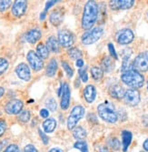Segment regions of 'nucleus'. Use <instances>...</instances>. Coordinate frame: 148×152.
Here are the masks:
<instances>
[{
    "label": "nucleus",
    "mask_w": 148,
    "mask_h": 152,
    "mask_svg": "<svg viewBox=\"0 0 148 152\" xmlns=\"http://www.w3.org/2000/svg\"><path fill=\"white\" fill-rule=\"evenodd\" d=\"M98 18V6L96 1H87L84 7L82 17V27L90 30Z\"/></svg>",
    "instance_id": "obj_1"
},
{
    "label": "nucleus",
    "mask_w": 148,
    "mask_h": 152,
    "mask_svg": "<svg viewBox=\"0 0 148 152\" xmlns=\"http://www.w3.org/2000/svg\"><path fill=\"white\" fill-rule=\"evenodd\" d=\"M121 79L128 87L133 88H142L144 84V77L136 69H130L126 72H123L121 76Z\"/></svg>",
    "instance_id": "obj_2"
},
{
    "label": "nucleus",
    "mask_w": 148,
    "mask_h": 152,
    "mask_svg": "<svg viewBox=\"0 0 148 152\" xmlns=\"http://www.w3.org/2000/svg\"><path fill=\"white\" fill-rule=\"evenodd\" d=\"M99 117L108 123H115L118 120V115L112 106L109 104H100L97 107Z\"/></svg>",
    "instance_id": "obj_3"
},
{
    "label": "nucleus",
    "mask_w": 148,
    "mask_h": 152,
    "mask_svg": "<svg viewBox=\"0 0 148 152\" xmlns=\"http://www.w3.org/2000/svg\"><path fill=\"white\" fill-rule=\"evenodd\" d=\"M85 112H86V109L84 107L82 106L74 107L71 110L68 118H67V129L70 130L74 129L76 127L77 123L85 116Z\"/></svg>",
    "instance_id": "obj_4"
},
{
    "label": "nucleus",
    "mask_w": 148,
    "mask_h": 152,
    "mask_svg": "<svg viewBox=\"0 0 148 152\" xmlns=\"http://www.w3.org/2000/svg\"><path fill=\"white\" fill-rule=\"evenodd\" d=\"M104 34V29L100 26L95 27L89 31H86L82 36V43L86 46L92 45L98 41Z\"/></svg>",
    "instance_id": "obj_5"
},
{
    "label": "nucleus",
    "mask_w": 148,
    "mask_h": 152,
    "mask_svg": "<svg viewBox=\"0 0 148 152\" xmlns=\"http://www.w3.org/2000/svg\"><path fill=\"white\" fill-rule=\"evenodd\" d=\"M57 40L63 48H71L75 43V36L69 30L62 29L58 31Z\"/></svg>",
    "instance_id": "obj_6"
},
{
    "label": "nucleus",
    "mask_w": 148,
    "mask_h": 152,
    "mask_svg": "<svg viewBox=\"0 0 148 152\" xmlns=\"http://www.w3.org/2000/svg\"><path fill=\"white\" fill-rule=\"evenodd\" d=\"M133 69L138 72H145L148 70V51L140 53L138 56L134 58L133 63Z\"/></svg>",
    "instance_id": "obj_7"
},
{
    "label": "nucleus",
    "mask_w": 148,
    "mask_h": 152,
    "mask_svg": "<svg viewBox=\"0 0 148 152\" xmlns=\"http://www.w3.org/2000/svg\"><path fill=\"white\" fill-rule=\"evenodd\" d=\"M26 59H28L30 66L34 71H40L44 68V60L38 56L36 52L30 50L28 53Z\"/></svg>",
    "instance_id": "obj_8"
},
{
    "label": "nucleus",
    "mask_w": 148,
    "mask_h": 152,
    "mask_svg": "<svg viewBox=\"0 0 148 152\" xmlns=\"http://www.w3.org/2000/svg\"><path fill=\"white\" fill-rule=\"evenodd\" d=\"M123 99L125 102L131 107L137 106L140 103V93L137 89H134V88L127 89L125 92Z\"/></svg>",
    "instance_id": "obj_9"
},
{
    "label": "nucleus",
    "mask_w": 148,
    "mask_h": 152,
    "mask_svg": "<svg viewBox=\"0 0 148 152\" xmlns=\"http://www.w3.org/2000/svg\"><path fill=\"white\" fill-rule=\"evenodd\" d=\"M134 38V35L133 31L129 28H125L120 30L116 35V41L120 45H128Z\"/></svg>",
    "instance_id": "obj_10"
},
{
    "label": "nucleus",
    "mask_w": 148,
    "mask_h": 152,
    "mask_svg": "<svg viewBox=\"0 0 148 152\" xmlns=\"http://www.w3.org/2000/svg\"><path fill=\"white\" fill-rule=\"evenodd\" d=\"M24 103L19 99H12L8 101L5 107V111L9 115L19 114L23 110Z\"/></svg>",
    "instance_id": "obj_11"
},
{
    "label": "nucleus",
    "mask_w": 148,
    "mask_h": 152,
    "mask_svg": "<svg viewBox=\"0 0 148 152\" xmlns=\"http://www.w3.org/2000/svg\"><path fill=\"white\" fill-rule=\"evenodd\" d=\"M26 9H28V1H25V0H17V1H15L14 4H13L11 12L14 17L21 18L25 14Z\"/></svg>",
    "instance_id": "obj_12"
},
{
    "label": "nucleus",
    "mask_w": 148,
    "mask_h": 152,
    "mask_svg": "<svg viewBox=\"0 0 148 152\" xmlns=\"http://www.w3.org/2000/svg\"><path fill=\"white\" fill-rule=\"evenodd\" d=\"M134 4V0H111L109 7L113 10H126L131 8Z\"/></svg>",
    "instance_id": "obj_13"
},
{
    "label": "nucleus",
    "mask_w": 148,
    "mask_h": 152,
    "mask_svg": "<svg viewBox=\"0 0 148 152\" xmlns=\"http://www.w3.org/2000/svg\"><path fill=\"white\" fill-rule=\"evenodd\" d=\"M16 74L17 77L24 80V81H29L31 78V72L29 66L25 63H20L17 67H16Z\"/></svg>",
    "instance_id": "obj_14"
},
{
    "label": "nucleus",
    "mask_w": 148,
    "mask_h": 152,
    "mask_svg": "<svg viewBox=\"0 0 148 152\" xmlns=\"http://www.w3.org/2000/svg\"><path fill=\"white\" fill-rule=\"evenodd\" d=\"M70 99H71V92L69 86L65 83L63 85V89H62V99H61V107L64 110H66L69 107L70 105Z\"/></svg>",
    "instance_id": "obj_15"
},
{
    "label": "nucleus",
    "mask_w": 148,
    "mask_h": 152,
    "mask_svg": "<svg viewBox=\"0 0 148 152\" xmlns=\"http://www.w3.org/2000/svg\"><path fill=\"white\" fill-rule=\"evenodd\" d=\"M96 96V89L95 86L88 85L85 88L84 90V98L87 103H92L95 101Z\"/></svg>",
    "instance_id": "obj_16"
},
{
    "label": "nucleus",
    "mask_w": 148,
    "mask_h": 152,
    "mask_svg": "<svg viewBox=\"0 0 148 152\" xmlns=\"http://www.w3.org/2000/svg\"><path fill=\"white\" fill-rule=\"evenodd\" d=\"M41 37H42V32L37 28L31 29L25 34V39L30 44H36L41 38Z\"/></svg>",
    "instance_id": "obj_17"
},
{
    "label": "nucleus",
    "mask_w": 148,
    "mask_h": 152,
    "mask_svg": "<svg viewBox=\"0 0 148 152\" xmlns=\"http://www.w3.org/2000/svg\"><path fill=\"white\" fill-rule=\"evenodd\" d=\"M46 47L48 50L52 51L53 53H59L60 52V44L58 40L55 37H49L46 40Z\"/></svg>",
    "instance_id": "obj_18"
},
{
    "label": "nucleus",
    "mask_w": 148,
    "mask_h": 152,
    "mask_svg": "<svg viewBox=\"0 0 148 152\" xmlns=\"http://www.w3.org/2000/svg\"><path fill=\"white\" fill-rule=\"evenodd\" d=\"M101 68L104 72H111L114 68H115V61L114 59L109 57V56H106L104 58V59L101 62Z\"/></svg>",
    "instance_id": "obj_19"
},
{
    "label": "nucleus",
    "mask_w": 148,
    "mask_h": 152,
    "mask_svg": "<svg viewBox=\"0 0 148 152\" xmlns=\"http://www.w3.org/2000/svg\"><path fill=\"white\" fill-rule=\"evenodd\" d=\"M49 20H50V23L53 26H59L63 21V12L61 10H59V9L54 10L50 14Z\"/></svg>",
    "instance_id": "obj_20"
},
{
    "label": "nucleus",
    "mask_w": 148,
    "mask_h": 152,
    "mask_svg": "<svg viewBox=\"0 0 148 152\" xmlns=\"http://www.w3.org/2000/svg\"><path fill=\"white\" fill-rule=\"evenodd\" d=\"M125 92L126 91H125L124 88L121 87L120 85H115L109 90L110 95L113 96L114 99H123L124 98V95H125Z\"/></svg>",
    "instance_id": "obj_21"
},
{
    "label": "nucleus",
    "mask_w": 148,
    "mask_h": 152,
    "mask_svg": "<svg viewBox=\"0 0 148 152\" xmlns=\"http://www.w3.org/2000/svg\"><path fill=\"white\" fill-rule=\"evenodd\" d=\"M57 68H58V64H57V59L56 58H52L50 60V62L48 63L47 67H46V76L49 77H54L57 74Z\"/></svg>",
    "instance_id": "obj_22"
},
{
    "label": "nucleus",
    "mask_w": 148,
    "mask_h": 152,
    "mask_svg": "<svg viewBox=\"0 0 148 152\" xmlns=\"http://www.w3.org/2000/svg\"><path fill=\"white\" fill-rule=\"evenodd\" d=\"M57 120L55 118H47L43 122V129L46 133H52L57 128Z\"/></svg>",
    "instance_id": "obj_23"
},
{
    "label": "nucleus",
    "mask_w": 148,
    "mask_h": 152,
    "mask_svg": "<svg viewBox=\"0 0 148 152\" xmlns=\"http://www.w3.org/2000/svg\"><path fill=\"white\" fill-rule=\"evenodd\" d=\"M133 139V135L128 130H124L122 132V143H123V150L124 152H126L128 149Z\"/></svg>",
    "instance_id": "obj_24"
},
{
    "label": "nucleus",
    "mask_w": 148,
    "mask_h": 152,
    "mask_svg": "<svg viewBox=\"0 0 148 152\" xmlns=\"http://www.w3.org/2000/svg\"><path fill=\"white\" fill-rule=\"evenodd\" d=\"M36 54L42 59H46L49 57V50L45 44L39 43L36 47Z\"/></svg>",
    "instance_id": "obj_25"
},
{
    "label": "nucleus",
    "mask_w": 148,
    "mask_h": 152,
    "mask_svg": "<svg viewBox=\"0 0 148 152\" xmlns=\"http://www.w3.org/2000/svg\"><path fill=\"white\" fill-rule=\"evenodd\" d=\"M86 130L82 127H75L73 130V136L75 140H82L86 137Z\"/></svg>",
    "instance_id": "obj_26"
},
{
    "label": "nucleus",
    "mask_w": 148,
    "mask_h": 152,
    "mask_svg": "<svg viewBox=\"0 0 148 152\" xmlns=\"http://www.w3.org/2000/svg\"><path fill=\"white\" fill-rule=\"evenodd\" d=\"M91 75L95 80H101L104 76V71L100 66H93L91 68Z\"/></svg>",
    "instance_id": "obj_27"
},
{
    "label": "nucleus",
    "mask_w": 148,
    "mask_h": 152,
    "mask_svg": "<svg viewBox=\"0 0 148 152\" xmlns=\"http://www.w3.org/2000/svg\"><path fill=\"white\" fill-rule=\"evenodd\" d=\"M67 54H68V56L72 59L77 60V59H81V58H82V52L76 48H70L68 50H67Z\"/></svg>",
    "instance_id": "obj_28"
},
{
    "label": "nucleus",
    "mask_w": 148,
    "mask_h": 152,
    "mask_svg": "<svg viewBox=\"0 0 148 152\" xmlns=\"http://www.w3.org/2000/svg\"><path fill=\"white\" fill-rule=\"evenodd\" d=\"M31 118V114L29 110H22V111L18 114V119L23 122V123H26L28 122Z\"/></svg>",
    "instance_id": "obj_29"
},
{
    "label": "nucleus",
    "mask_w": 148,
    "mask_h": 152,
    "mask_svg": "<svg viewBox=\"0 0 148 152\" xmlns=\"http://www.w3.org/2000/svg\"><path fill=\"white\" fill-rule=\"evenodd\" d=\"M74 148L79 149L81 152H89L87 143L84 140H78L74 144Z\"/></svg>",
    "instance_id": "obj_30"
},
{
    "label": "nucleus",
    "mask_w": 148,
    "mask_h": 152,
    "mask_svg": "<svg viewBox=\"0 0 148 152\" xmlns=\"http://www.w3.org/2000/svg\"><path fill=\"white\" fill-rule=\"evenodd\" d=\"M62 66L64 68V70L65 71L67 77L71 78L73 77V75H74V70H73V68L71 67V66L66 61H62Z\"/></svg>",
    "instance_id": "obj_31"
},
{
    "label": "nucleus",
    "mask_w": 148,
    "mask_h": 152,
    "mask_svg": "<svg viewBox=\"0 0 148 152\" xmlns=\"http://www.w3.org/2000/svg\"><path fill=\"white\" fill-rule=\"evenodd\" d=\"M8 61L6 58H0V76L3 75L8 68Z\"/></svg>",
    "instance_id": "obj_32"
},
{
    "label": "nucleus",
    "mask_w": 148,
    "mask_h": 152,
    "mask_svg": "<svg viewBox=\"0 0 148 152\" xmlns=\"http://www.w3.org/2000/svg\"><path fill=\"white\" fill-rule=\"evenodd\" d=\"M46 107H47V110H49V111H55V110L57 109V101L54 99H49L46 103Z\"/></svg>",
    "instance_id": "obj_33"
},
{
    "label": "nucleus",
    "mask_w": 148,
    "mask_h": 152,
    "mask_svg": "<svg viewBox=\"0 0 148 152\" xmlns=\"http://www.w3.org/2000/svg\"><path fill=\"white\" fill-rule=\"evenodd\" d=\"M12 4L11 0H0V12L7 11Z\"/></svg>",
    "instance_id": "obj_34"
},
{
    "label": "nucleus",
    "mask_w": 148,
    "mask_h": 152,
    "mask_svg": "<svg viewBox=\"0 0 148 152\" xmlns=\"http://www.w3.org/2000/svg\"><path fill=\"white\" fill-rule=\"evenodd\" d=\"M108 145L110 148H112L115 150H118L120 148V142L117 139L114 137V139H110L108 140Z\"/></svg>",
    "instance_id": "obj_35"
},
{
    "label": "nucleus",
    "mask_w": 148,
    "mask_h": 152,
    "mask_svg": "<svg viewBox=\"0 0 148 152\" xmlns=\"http://www.w3.org/2000/svg\"><path fill=\"white\" fill-rule=\"evenodd\" d=\"M79 76H80V78L82 79L83 82H87V80H88V75H87V72H86V67L80 68V70H79Z\"/></svg>",
    "instance_id": "obj_36"
},
{
    "label": "nucleus",
    "mask_w": 148,
    "mask_h": 152,
    "mask_svg": "<svg viewBox=\"0 0 148 152\" xmlns=\"http://www.w3.org/2000/svg\"><path fill=\"white\" fill-rule=\"evenodd\" d=\"M3 152H19V148L16 144L8 145Z\"/></svg>",
    "instance_id": "obj_37"
},
{
    "label": "nucleus",
    "mask_w": 148,
    "mask_h": 152,
    "mask_svg": "<svg viewBox=\"0 0 148 152\" xmlns=\"http://www.w3.org/2000/svg\"><path fill=\"white\" fill-rule=\"evenodd\" d=\"M108 50H109V53L111 55V57H113L115 59H117L118 57H117V54H116V51L115 49V47L112 43H109L108 44Z\"/></svg>",
    "instance_id": "obj_38"
},
{
    "label": "nucleus",
    "mask_w": 148,
    "mask_h": 152,
    "mask_svg": "<svg viewBox=\"0 0 148 152\" xmlns=\"http://www.w3.org/2000/svg\"><path fill=\"white\" fill-rule=\"evenodd\" d=\"M7 129V124L3 119H0V137H2Z\"/></svg>",
    "instance_id": "obj_39"
},
{
    "label": "nucleus",
    "mask_w": 148,
    "mask_h": 152,
    "mask_svg": "<svg viewBox=\"0 0 148 152\" xmlns=\"http://www.w3.org/2000/svg\"><path fill=\"white\" fill-rule=\"evenodd\" d=\"M38 132H39V136L41 137V139H42V140H43V142H44V144L45 145H46V144H48V142H49V140H48V137L41 130V129H38Z\"/></svg>",
    "instance_id": "obj_40"
},
{
    "label": "nucleus",
    "mask_w": 148,
    "mask_h": 152,
    "mask_svg": "<svg viewBox=\"0 0 148 152\" xmlns=\"http://www.w3.org/2000/svg\"><path fill=\"white\" fill-rule=\"evenodd\" d=\"M25 152H38V150L36 148V147L32 144H28L25 147V149H24Z\"/></svg>",
    "instance_id": "obj_41"
},
{
    "label": "nucleus",
    "mask_w": 148,
    "mask_h": 152,
    "mask_svg": "<svg viewBox=\"0 0 148 152\" xmlns=\"http://www.w3.org/2000/svg\"><path fill=\"white\" fill-rule=\"evenodd\" d=\"M57 2H58V1H57V0H52V1H47V2H46V4L45 11H46V12H47V10H48L51 7H53L54 5H56V3H57Z\"/></svg>",
    "instance_id": "obj_42"
},
{
    "label": "nucleus",
    "mask_w": 148,
    "mask_h": 152,
    "mask_svg": "<svg viewBox=\"0 0 148 152\" xmlns=\"http://www.w3.org/2000/svg\"><path fill=\"white\" fill-rule=\"evenodd\" d=\"M40 116H41L43 118H47L49 116V111L46 108H43V109L40 110Z\"/></svg>",
    "instance_id": "obj_43"
},
{
    "label": "nucleus",
    "mask_w": 148,
    "mask_h": 152,
    "mask_svg": "<svg viewBox=\"0 0 148 152\" xmlns=\"http://www.w3.org/2000/svg\"><path fill=\"white\" fill-rule=\"evenodd\" d=\"M75 65H76L77 67L82 68V67L84 66V60H83L82 58H81V59H77L76 62H75Z\"/></svg>",
    "instance_id": "obj_44"
},
{
    "label": "nucleus",
    "mask_w": 148,
    "mask_h": 152,
    "mask_svg": "<svg viewBox=\"0 0 148 152\" xmlns=\"http://www.w3.org/2000/svg\"><path fill=\"white\" fill-rule=\"evenodd\" d=\"M48 152H64L63 149H61L60 148H51Z\"/></svg>",
    "instance_id": "obj_45"
},
{
    "label": "nucleus",
    "mask_w": 148,
    "mask_h": 152,
    "mask_svg": "<svg viewBox=\"0 0 148 152\" xmlns=\"http://www.w3.org/2000/svg\"><path fill=\"white\" fill-rule=\"evenodd\" d=\"M7 140H5L4 141H1V142H0V151H1L2 148L7 145Z\"/></svg>",
    "instance_id": "obj_46"
},
{
    "label": "nucleus",
    "mask_w": 148,
    "mask_h": 152,
    "mask_svg": "<svg viewBox=\"0 0 148 152\" xmlns=\"http://www.w3.org/2000/svg\"><path fill=\"white\" fill-rule=\"evenodd\" d=\"M46 12L43 11L41 14H40V20H44L46 18Z\"/></svg>",
    "instance_id": "obj_47"
},
{
    "label": "nucleus",
    "mask_w": 148,
    "mask_h": 152,
    "mask_svg": "<svg viewBox=\"0 0 148 152\" xmlns=\"http://www.w3.org/2000/svg\"><path fill=\"white\" fill-rule=\"evenodd\" d=\"M99 152H110L108 148H106V147H101L100 149H99Z\"/></svg>",
    "instance_id": "obj_48"
},
{
    "label": "nucleus",
    "mask_w": 148,
    "mask_h": 152,
    "mask_svg": "<svg viewBox=\"0 0 148 152\" xmlns=\"http://www.w3.org/2000/svg\"><path fill=\"white\" fill-rule=\"evenodd\" d=\"M143 147H144V148L148 152V139L144 142V144H143Z\"/></svg>",
    "instance_id": "obj_49"
},
{
    "label": "nucleus",
    "mask_w": 148,
    "mask_h": 152,
    "mask_svg": "<svg viewBox=\"0 0 148 152\" xmlns=\"http://www.w3.org/2000/svg\"><path fill=\"white\" fill-rule=\"evenodd\" d=\"M4 94H5V88H2V87H0V99L2 98Z\"/></svg>",
    "instance_id": "obj_50"
},
{
    "label": "nucleus",
    "mask_w": 148,
    "mask_h": 152,
    "mask_svg": "<svg viewBox=\"0 0 148 152\" xmlns=\"http://www.w3.org/2000/svg\"><path fill=\"white\" fill-rule=\"evenodd\" d=\"M147 89H148V81H147Z\"/></svg>",
    "instance_id": "obj_51"
},
{
    "label": "nucleus",
    "mask_w": 148,
    "mask_h": 152,
    "mask_svg": "<svg viewBox=\"0 0 148 152\" xmlns=\"http://www.w3.org/2000/svg\"><path fill=\"white\" fill-rule=\"evenodd\" d=\"M140 152H144V151H140Z\"/></svg>",
    "instance_id": "obj_52"
}]
</instances>
